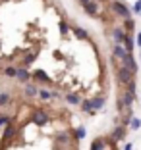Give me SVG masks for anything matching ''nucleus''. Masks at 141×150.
<instances>
[{
  "label": "nucleus",
  "instance_id": "nucleus-1",
  "mask_svg": "<svg viewBox=\"0 0 141 150\" xmlns=\"http://www.w3.org/2000/svg\"><path fill=\"white\" fill-rule=\"evenodd\" d=\"M110 12L116 13V16H120V18H124V19L132 18V10L124 4V2H120V0H112L110 2Z\"/></svg>",
  "mask_w": 141,
  "mask_h": 150
},
{
  "label": "nucleus",
  "instance_id": "nucleus-2",
  "mask_svg": "<svg viewBox=\"0 0 141 150\" xmlns=\"http://www.w3.org/2000/svg\"><path fill=\"white\" fill-rule=\"evenodd\" d=\"M31 121H33L35 125H39V127H44V125L50 123V115L44 110H41V108H35L33 114H31Z\"/></svg>",
  "mask_w": 141,
  "mask_h": 150
},
{
  "label": "nucleus",
  "instance_id": "nucleus-3",
  "mask_svg": "<svg viewBox=\"0 0 141 150\" xmlns=\"http://www.w3.org/2000/svg\"><path fill=\"white\" fill-rule=\"evenodd\" d=\"M81 6H83L85 13H89L91 18H97L99 16V4H97V0H77Z\"/></svg>",
  "mask_w": 141,
  "mask_h": 150
},
{
  "label": "nucleus",
  "instance_id": "nucleus-4",
  "mask_svg": "<svg viewBox=\"0 0 141 150\" xmlns=\"http://www.w3.org/2000/svg\"><path fill=\"white\" fill-rule=\"evenodd\" d=\"M18 137V125L16 123H6L4 125V133H2V142H10L12 139Z\"/></svg>",
  "mask_w": 141,
  "mask_h": 150
},
{
  "label": "nucleus",
  "instance_id": "nucleus-5",
  "mask_svg": "<svg viewBox=\"0 0 141 150\" xmlns=\"http://www.w3.org/2000/svg\"><path fill=\"white\" fill-rule=\"evenodd\" d=\"M116 77H118V81H120L122 85H128L130 81L135 77V75H133L126 66H118V69H116Z\"/></svg>",
  "mask_w": 141,
  "mask_h": 150
},
{
  "label": "nucleus",
  "instance_id": "nucleus-6",
  "mask_svg": "<svg viewBox=\"0 0 141 150\" xmlns=\"http://www.w3.org/2000/svg\"><path fill=\"white\" fill-rule=\"evenodd\" d=\"M110 35H112L114 44H122L124 39H126V29L120 27V25H116V27H112V29H110Z\"/></svg>",
  "mask_w": 141,
  "mask_h": 150
},
{
  "label": "nucleus",
  "instance_id": "nucleus-7",
  "mask_svg": "<svg viewBox=\"0 0 141 150\" xmlns=\"http://www.w3.org/2000/svg\"><path fill=\"white\" fill-rule=\"evenodd\" d=\"M126 133H128V127H124V125H116L114 129H112V133H110V139L114 142H118V141H124L126 139Z\"/></svg>",
  "mask_w": 141,
  "mask_h": 150
},
{
  "label": "nucleus",
  "instance_id": "nucleus-8",
  "mask_svg": "<svg viewBox=\"0 0 141 150\" xmlns=\"http://www.w3.org/2000/svg\"><path fill=\"white\" fill-rule=\"evenodd\" d=\"M110 142H114V141L112 139H104V137H97L91 142V150H106Z\"/></svg>",
  "mask_w": 141,
  "mask_h": 150
},
{
  "label": "nucleus",
  "instance_id": "nucleus-9",
  "mask_svg": "<svg viewBox=\"0 0 141 150\" xmlns=\"http://www.w3.org/2000/svg\"><path fill=\"white\" fill-rule=\"evenodd\" d=\"M122 66H126L133 75L137 73V64H135V60H133V54L132 52H126V56L122 58Z\"/></svg>",
  "mask_w": 141,
  "mask_h": 150
},
{
  "label": "nucleus",
  "instance_id": "nucleus-10",
  "mask_svg": "<svg viewBox=\"0 0 141 150\" xmlns=\"http://www.w3.org/2000/svg\"><path fill=\"white\" fill-rule=\"evenodd\" d=\"M72 142V137H70V133H56L54 135V144L56 146H68Z\"/></svg>",
  "mask_w": 141,
  "mask_h": 150
},
{
  "label": "nucleus",
  "instance_id": "nucleus-11",
  "mask_svg": "<svg viewBox=\"0 0 141 150\" xmlns=\"http://www.w3.org/2000/svg\"><path fill=\"white\" fill-rule=\"evenodd\" d=\"M31 79L35 81V83H37V81H39V83H50V77L44 73L43 69H35L33 73H31Z\"/></svg>",
  "mask_w": 141,
  "mask_h": 150
},
{
  "label": "nucleus",
  "instance_id": "nucleus-12",
  "mask_svg": "<svg viewBox=\"0 0 141 150\" xmlns=\"http://www.w3.org/2000/svg\"><path fill=\"white\" fill-rule=\"evenodd\" d=\"M16 79L19 81V83H29V79H31V73L25 69V67H18V71H16Z\"/></svg>",
  "mask_w": 141,
  "mask_h": 150
},
{
  "label": "nucleus",
  "instance_id": "nucleus-13",
  "mask_svg": "<svg viewBox=\"0 0 141 150\" xmlns=\"http://www.w3.org/2000/svg\"><path fill=\"white\" fill-rule=\"evenodd\" d=\"M23 93H25L27 98H35V96H39V87H37V83H35V85L25 83V87H23Z\"/></svg>",
  "mask_w": 141,
  "mask_h": 150
},
{
  "label": "nucleus",
  "instance_id": "nucleus-14",
  "mask_svg": "<svg viewBox=\"0 0 141 150\" xmlns=\"http://www.w3.org/2000/svg\"><path fill=\"white\" fill-rule=\"evenodd\" d=\"M70 29H72V31H74V35L77 37V39H79V40H89V33L85 31L83 27H79V25H72Z\"/></svg>",
  "mask_w": 141,
  "mask_h": 150
},
{
  "label": "nucleus",
  "instance_id": "nucleus-15",
  "mask_svg": "<svg viewBox=\"0 0 141 150\" xmlns=\"http://www.w3.org/2000/svg\"><path fill=\"white\" fill-rule=\"evenodd\" d=\"M133 100H135V94L130 93L128 88H126V91H124V94H122V102H124V106H126V108L133 106Z\"/></svg>",
  "mask_w": 141,
  "mask_h": 150
},
{
  "label": "nucleus",
  "instance_id": "nucleus-16",
  "mask_svg": "<svg viewBox=\"0 0 141 150\" xmlns=\"http://www.w3.org/2000/svg\"><path fill=\"white\" fill-rule=\"evenodd\" d=\"M64 100H66L68 104H72V106H77V104H81L79 94H75V93H66V94H64Z\"/></svg>",
  "mask_w": 141,
  "mask_h": 150
},
{
  "label": "nucleus",
  "instance_id": "nucleus-17",
  "mask_svg": "<svg viewBox=\"0 0 141 150\" xmlns=\"http://www.w3.org/2000/svg\"><path fill=\"white\" fill-rule=\"evenodd\" d=\"M122 46L126 48V52H133V48H135V42H133V39H132V33H126V39H124Z\"/></svg>",
  "mask_w": 141,
  "mask_h": 150
},
{
  "label": "nucleus",
  "instance_id": "nucleus-18",
  "mask_svg": "<svg viewBox=\"0 0 141 150\" xmlns=\"http://www.w3.org/2000/svg\"><path fill=\"white\" fill-rule=\"evenodd\" d=\"M124 56H126V48H124L122 44H114V46H112V58L122 60Z\"/></svg>",
  "mask_w": 141,
  "mask_h": 150
},
{
  "label": "nucleus",
  "instance_id": "nucleus-19",
  "mask_svg": "<svg viewBox=\"0 0 141 150\" xmlns=\"http://www.w3.org/2000/svg\"><path fill=\"white\" fill-rule=\"evenodd\" d=\"M16 71H18V67H14V66H4L2 69H0V73L4 75V77H10V79H16Z\"/></svg>",
  "mask_w": 141,
  "mask_h": 150
},
{
  "label": "nucleus",
  "instance_id": "nucleus-20",
  "mask_svg": "<svg viewBox=\"0 0 141 150\" xmlns=\"http://www.w3.org/2000/svg\"><path fill=\"white\" fill-rule=\"evenodd\" d=\"M91 108H93V112H99V110H102V108H104V98H102V96L91 98Z\"/></svg>",
  "mask_w": 141,
  "mask_h": 150
},
{
  "label": "nucleus",
  "instance_id": "nucleus-21",
  "mask_svg": "<svg viewBox=\"0 0 141 150\" xmlns=\"http://www.w3.org/2000/svg\"><path fill=\"white\" fill-rule=\"evenodd\" d=\"M124 29H126V33H133V29H135V21H133L132 18H126V19H124Z\"/></svg>",
  "mask_w": 141,
  "mask_h": 150
},
{
  "label": "nucleus",
  "instance_id": "nucleus-22",
  "mask_svg": "<svg viewBox=\"0 0 141 150\" xmlns=\"http://www.w3.org/2000/svg\"><path fill=\"white\" fill-rule=\"evenodd\" d=\"M81 112H85V114H91V115L97 114V112H93V108H91V100H81Z\"/></svg>",
  "mask_w": 141,
  "mask_h": 150
},
{
  "label": "nucleus",
  "instance_id": "nucleus-23",
  "mask_svg": "<svg viewBox=\"0 0 141 150\" xmlns=\"http://www.w3.org/2000/svg\"><path fill=\"white\" fill-rule=\"evenodd\" d=\"M58 94L52 93V91H39V98L41 100H50V98H56Z\"/></svg>",
  "mask_w": 141,
  "mask_h": 150
},
{
  "label": "nucleus",
  "instance_id": "nucleus-24",
  "mask_svg": "<svg viewBox=\"0 0 141 150\" xmlns=\"http://www.w3.org/2000/svg\"><path fill=\"white\" fill-rule=\"evenodd\" d=\"M85 133H87V131H85L83 125H81V127H77L74 131V141H81V139H85Z\"/></svg>",
  "mask_w": 141,
  "mask_h": 150
},
{
  "label": "nucleus",
  "instance_id": "nucleus-25",
  "mask_svg": "<svg viewBox=\"0 0 141 150\" xmlns=\"http://www.w3.org/2000/svg\"><path fill=\"white\" fill-rule=\"evenodd\" d=\"M58 29H60V35L62 37H68V33H70V25H68L66 21H60V23H58Z\"/></svg>",
  "mask_w": 141,
  "mask_h": 150
},
{
  "label": "nucleus",
  "instance_id": "nucleus-26",
  "mask_svg": "<svg viewBox=\"0 0 141 150\" xmlns=\"http://www.w3.org/2000/svg\"><path fill=\"white\" fill-rule=\"evenodd\" d=\"M139 127H141V119L139 117H132V121H130V129H132V131H137Z\"/></svg>",
  "mask_w": 141,
  "mask_h": 150
},
{
  "label": "nucleus",
  "instance_id": "nucleus-27",
  "mask_svg": "<svg viewBox=\"0 0 141 150\" xmlns=\"http://www.w3.org/2000/svg\"><path fill=\"white\" fill-rule=\"evenodd\" d=\"M8 104H10V94L8 93H0V108L8 106Z\"/></svg>",
  "mask_w": 141,
  "mask_h": 150
},
{
  "label": "nucleus",
  "instance_id": "nucleus-28",
  "mask_svg": "<svg viewBox=\"0 0 141 150\" xmlns=\"http://www.w3.org/2000/svg\"><path fill=\"white\" fill-rule=\"evenodd\" d=\"M126 88H128V91H130V93H133V94H135V91H137V85H135V81H130V83L128 85H126Z\"/></svg>",
  "mask_w": 141,
  "mask_h": 150
},
{
  "label": "nucleus",
  "instance_id": "nucleus-29",
  "mask_svg": "<svg viewBox=\"0 0 141 150\" xmlns=\"http://www.w3.org/2000/svg\"><path fill=\"white\" fill-rule=\"evenodd\" d=\"M133 13H141V0H137L135 4H133V10H132Z\"/></svg>",
  "mask_w": 141,
  "mask_h": 150
},
{
  "label": "nucleus",
  "instance_id": "nucleus-30",
  "mask_svg": "<svg viewBox=\"0 0 141 150\" xmlns=\"http://www.w3.org/2000/svg\"><path fill=\"white\" fill-rule=\"evenodd\" d=\"M33 60H35V56H31V54H27V56L23 58V64H25V66H29V64L33 62Z\"/></svg>",
  "mask_w": 141,
  "mask_h": 150
},
{
  "label": "nucleus",
  "instance_id": "nucleus-31",
  "mask_svg": "<svg viewBox=\"0 0 141 150\" xmlns=\"http://www.w3.org/2000/svg\"><path fill=\"white\" fill-rule=\"evenodd\" d=\"M116 108H118V112H124V110H126V106H124L122 98H118V102H116Z\"/></svg>",
  "mask_w": 141,
  "mask_h": 150
},
{
  "label": "nucleus",
  "instance_id": "nucleus-32",
  "mask_svg": "<svg viewBox=\"0 0 141 150\" xmlns=\"http://www.w3.org/2000/svg\"><path fill=\"white\" fill-rule=\"evenodd\" d=\"M6 123H10V117H8V115H0V127L6 125Z\"/></svg>",
  "mask_w": 141,
  "mask_h": 150
},
{
  "label": "nucleus",
  "instance_id": "nucleus-33",
  "mask_svg": "<svg viewBox=\"0 0 141 150\" xmlns=\"http://www.w3.org/2000/svg\"><path fill=\"white\" fill-rule=\"evenodd\" d=\"M122 150H133V144H132V142H128V144L124 146V148H122Z\"/></svg>",
  "mask_w": 141,
  "mask_h": 150
},
{
  "label": "nucleus",
  "instance_id": "nucleus-34",
  "mask_svg": "<svg viewBox=\"0 0 141 150\" xmlns=\"http://www.w3.org/2000/svg\"><path fill=\"white\" fill-rule=\"evenodd\" d=\"M137 44H139V48H141V33L137 35Z\"/></svg>",
  "mask_w": 141,
  "mask_h": 150
},
{
  "label": "nucleus",
  "instance_id": "nucleus-35",
  "mask_svg": "<svg viewBox=\"0 0 141 150\" xmlns=\"http://www.w3.org/2000/svg\"><path fill=\"white\" fill-rule=\"evenodd\" d=\"M97 2H106V0H97Z\"/></svg>",
  "mask_w": 141,
  "mask_h": 150
},
{
  "label": "nucleus",
  "instance_id": "nucleus-36",
  "mask_svg": "<svg viewBox=\"0 0 141 150\" xmlns=\"http://www.w3.org/2000/svg\"><path fill=\"white\" fill-rule=\"evenodd\" d=\"M139 62H141V54H139Z\"/></svg>",
  "mask_w": 141,
  "mask_h": 150
},
{
  "label": "nucleus",
  "instance_id": "nucleus-37",
  "mask_svg": "<svg viewBox=\"0 0 141 150\" xmlns=\"http://www.w3.org/2000/svg\"><path fill=\"white\" fill-rule=\"evenodd\" d=\"M112 150H116V146H114V148H112Z\"/></svg>",
  "mask_w": 141,
  "mask_h": 150
}]
</instances>
